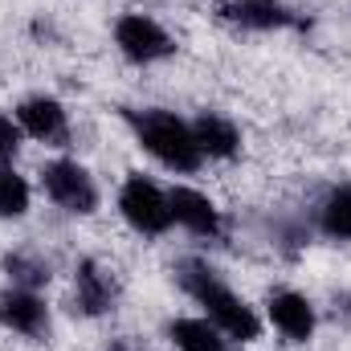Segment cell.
Listing matches in <instances>:
<instances>
[{
    "label": "cell",
    "mask_w": 351,
    "mask_h": 351,
    "mask_svg": "<svg viewBox=\"0 0 351 351\" xmlns=\"http://www.w3.org/2000/svg\"><path fill=\"white\" fill-rule=\"evenodd\" d=\"M176 286L200 306V315L225 331L229 343H254L262 339V315L250 298H241L217 265H208L204 258H180L176 262Z\"/></svg>",
    "instance_id": "cell-1"
},
{
    "label": "cell",
    "mask_w": 351,
    "mask_h": 351,
    "mask_svg": "<svg viewBox=\"0 0 351 351\" xmlns=\"http://www.w3.org/2000/svg\"><path fill=\"white\" fill-rule=\"evenodd\" d=\"M131 139L139 143L143 156H152L160 168L172 176H196L204 168V156L192 135V119L176 114L168 106H123L119 110Z\"/></svg>",
    "instance_id": "cell-2"
},
{
    "label": "cell",
    "mask_w": 351,
    "mask_h": 351,
    "mask_svg": "<svg viewBox=\"0 0 351 351\" xmlns=\"http://www.w3.org/2000/svg\"><path fill=\"white\" fill-rule=\"evenodd\" d=\"M114 204H119V217L127 221V229L139 233V237H164V233L176 229L168 188H160L143 172H127V180L119 184Z\"/></svg>",
    "instance_id": "cell-3"
},
{
    "label": "cell",
    "mask_w": 351,
    "mask_h": 351,
    "mask_svg": "<svg viewBox=\"0 0 351 351\" xmlns=\"http://www.w3.org/2000/svg\"><path fill=\"white\" fill-rule=\"evenodd\" d=\"M41 192L53 208H62L66 217H94L98 204H102V192H98V180L90 176L86 164L70 160V156H58L49 164H41Z\"/></svg>",
    "instance_id": "cell-4"
},
{
    "label": "cell",
    "mask_w": 351,
    "mask_h": 351,
    "mask_svg": "<svg viewBox=\"0 0 351 351\" xmlns=\"http://www.w3.org/2000/svg\"><path fill=\"white\" fill-rule=\"evenodd\" d=\"M114 49L131 62V66H160V62H168L176 58V37L152 16V12H139V8H131V12H119V21H114Z\"/></svg>",
    "instance_id": "cell-5"
},
{
    "label": "cell",
    "mask_w": 351,
    "mask_h": 351,
    "mask_svg": "<svg viewBox=\"0 0 351 351\" xmlns=\"http://www.w3.org/2000/svg\"><path fill=\"white\" fill-rule=\"evenodd\" d=\"M0 327L8 335H21L29 343H45L53 331V311L41 298V290L25 286H4L0 290Z\"/></svg>",
    "instance_id": "cell-6"
},
{
    "label": "cell",
    "mask_w": 351,
    "mask_h": 351,
    "mask_svg": "<svg viewBox=\"0 0 351 351\" xmlns=\"http://www.w3.org/2000/svg\"><path fill=\"white\" fill-rule=\"evenodd\" d=\"M217 21L241 33H286L302 29V16L282 0H217Z\"/></svg>",
    "instance_id": "cell-7"
},
{
    "label": "cell",
    "mask_w": 351,
    "mask_h": 351,
    "mask_svg": "<svg viewBox=\"0 0 351 351\" xmlns=\"http://www.w3.org/2000/svg\"><path fill=\"white\" fill-rule=\"evenodd\" d=\"M16 123L25 131V139L45 143V147H66L70 143V110L62 98L53 94H29L16 102Z\"/></svg>",
    "instance_id": "cell-8"
},
{
    "label": "cell",
    "mask_w": 351,
    "mask_h": 351,
    "mask_svg": "<svg viewBox=\"0 0 351 351\" xmlns=\"http://www.w3.org/2000/svg\"><path fill=\"white\" fill-rule=\"evenodd\" d=\"M265 323L286 339V343H311L319 331V306L302 290H269L265 298Z\"/></svg>",
    "instance_id": "cell-9"
},
{
    "label": "cell",
    "mask_w": 351,
    "mask_h": 351,
    "mask_svg": "<svg viewBox=\"0 0 351 351\" xmlns=\"http://www.w3.org/2000/svg\"><path fill=\"white\" fill-rule=\"evenodd\" d=\"M168 200H172L176 229H184L192 237H208V241H217L225 233V217H221V208H217V200L208 192H200L192 184H172Z\"/></svg>",
    "instance_id": "cell-10"
},
{
    "label": "cell",
    "mask_w": 351,
    "mask_h": 351,
    "mask_svg": "<svg viewBox=\"0 0 351 351\" xmlns=\"http://www.w3.org/2000/svg\"><path fill=\"white\" fill-rule=\"evenodd\" d=\"M119 306V278L94 258H82L74 269V311L82 319H106Z\"/></svg>",
    "instance_id": "cell-11"
},
{
    "label": "cell",
    "mask_w": 351,
    "mask_h": 351,
    "mask_svg": "<svg viewBox=\"0 0 351 351\" xmlns=\"http://www.w3.org/2000/svg\"><path fill=\"white\" fill-rule=\"evenodd\" d=\"M192 135H196V147H200V156L204 160H217V164H229V160H237L241 156V127L229 119V114H221V110H200L196 119H192Z\"/></svg>",
    "instance_id": "cell-12"
},
{
    "label": "cell",
    "mask_w": 351,
    "mask_h": 351,
    "mask_svg": "<svg viewBox=\"0 0 351 351\" xmlns=\"http://www.w3.org/2000/svg\"><path fill=\"white\" fill-rule=\"evenodd\" d=\"M164 335L176 351H233L225 331L213 327L204 315H176V319H168Z\"/></svg>",
    "instance_id": "cell-13"
},
{
    "label": "cell",
    "mask_w": 351,
    "mask_h": 351,
    "mask_svg": "<svg viewBox=\"0 0 351 351\" xmlns=\"http://www.w3.org/2000/svg\"><path fill=\"white\" fill-rule=\"evenodd\" d=\"M319 233L327 241L351 245V184L327 188V196L319 200Z\"/></svg>",
    "instance_id": "cell-14"
},
{
    "label": "cell",
    "mask_w": 351,
    "mask_h": 351,
    "mask_svg": "<svg viewBox=\"0 0 351 351\" xmlns=\"http://www.w3.org/2000/svg\"><path fill=\"white\" fill-rule=\"evenodd\" d=\"M4 274H8V286H25V290H41L49 286L53 278V265L45 262L41 254H29V250H12L4 254Z\"/></svg>",
    "instance_id": "cell-15"
},
{
    "label": "cell",
    "mask_w": 351,
    "mask_h": 351,
    "mask_svg": "<svg viewBox=\"0 0 351 351\" xmlns=\"http://www.w3.org/2000/svg\"><path fill=\"white\" fill-rule=\"evenodd\" d=\"M33 208V188L12 164H0V221H25Z\"/></svg>",
    "instance_id": "cell-16"
},
{
    "label": "cell",
    "mask_w": 351,
    "mask_h": 351,
    "mask_svg": "<svg viewBox=\"0 0 351 351\" xmlns=\"http://www.w3.org/2000/svg\"><path fill=\"white\" fill-rule=\"evenodd\" d=\"M21 143H25V131L16 123V114H4L0 110V164H16Z\"/></svg>",
    "instance_id": "cell-17"
},
{
    "label": "cell",
    "mask_w": 351,
    "mask_h": 351,
    "mask_svg": "<svg viewBox=\"0 0 351 351\" xmlns=\"http://www.w3.org/2000/svg\"><path fill=\"white\" fill-rule=\"evenodd\" d=\"M106 351H152L143 339H135V335H119V339H110Z\"/></svg>",
    "instance_id": "cell-18"
},
{
    "label": "cell",
    "mask_w": 351,
    "mask_h": 351,
    "mask_svg": "<svg viewBox=\"0 0 351 351\" xmlns=\"http://www.w3.org/2000/svg\"><path fill=\"white\" fill-rule=\"evenodd\" d=\"M335 319H339L343 327H351V290H339V294H335Z\"/></svg>",
    "instance_id": "cell-19"
}]
</instances>
